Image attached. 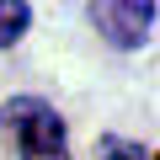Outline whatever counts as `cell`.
Segmentation results:
<instances>
[{
  "label": "cell",
  "instance_id": "1",
  "mask_svg": "<svg viewBox=\"0 0 160 160\" xmlns=\"http://www.w3.org/2000/svg\"><path fill=\"white\" fill-rule=\"evenodd\" d=\"M0 139L16 149V160H69L64 118L38 96H11L0 107Z\"/></svg>",
  "mask_w": 160,
  "mask_h": 160
},
{
  "label": "cell",
  "instance_id": "2",
  "mask_svg": "<svg viewBox=\"0 0 160 160\" xmlns=\"http://www.w3.org/2000/svg\"><path fill=\"white\" fill-rule=\"evenodd\" d=\"M149 22H155V6H149V0H102V6H91V27L107 43H118V48L144 43Z\"/></svg>",
  "mask_w": 160,
  "mask_h": 160
},
{
  "label": "cell",
  "instance_id": "3",
  "mask_svg": "<svg viewBox=\"0 0 160 160\" xmlns=\"http://www.w3.org/2000/svg\"><path fill=\"white\" fill-rule=\"evenodd\" d=\"M27 22H32V11L22 6V0H0V48L16 43V38L27 32Z\"/></svg>",
  "mask_w": 160,
  "mask_h": 160
},
{
  "label": "cell",
  "instance_id": "4",
  "mask_svg": "<svg viewBox=\"0 0 160 160\" xmlns=\"http://www.w3.org/2000/svg\"><path fill=\"white\" fill-rule=\"evenodd\" d=\"M102 160H149V155H144V149H133V144H118V139H112Z\"/></svg>",
  "mask_w": 160,
  "mask_h": 160
}]
</instances>
